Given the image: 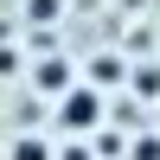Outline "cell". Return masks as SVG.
<instances>
[{"mask_svg":"<svg viewBox=\"0 0 160 160\" xmlns=\"http://www.w3.org/2000/svg\"><path fill=\"white\" fill-rule=\"evenodd\" d=\"M51 122H58L64 135H96V128L109 122V96L77 77V83H64L58 96H51Z\"/></svg>","mask_w":160,"mask_h":160,"instance_id":"6da1fadb","label":"cell"},{"mask_svg":"<svg viewBox=\"0 0 160 160\" xmlns=\"http://www.w3.org/2000/svg\"><path fill=\"white\" fill-rule=\"evenodd\" d=\"M26 71H32V90H38V96H58L64 83H77V64L58 58V51H51V58H32Z\"/></svg>","mask_w":160,"mask_h":160,"instance_id":"7a4b0ae2","label":"cell"},{"mask_svg":"<svg viewBox=\"0 0 160 160\" xmlns=\"http://www.w3.org/2000/svg\"><path fill=\"white\" fill-rule=\"evenodd\" d=\"M83 83H96V90H115V83H122V58H115V51L90 58V64H83Z\"/></svg>","mask_w":160,"mask_h":160,"instance_id":"3957f363","label":"cell"},{"mask_svg":"<svg viewBox=\"0 0 160 160\" xmlns=\"http://www.w3.org/2000/svg\"><path fill=\"white\" fill-rule=\"evenodd\" d=\"M122 83L135 90V102H160V64H135Z\"/></svg>","mask_w":160,"mask_h":160,"instance_id":"277c9868","label":"cell"},{"mask_svg":"<svg viewBox=\"0 0 160 160\" xmlns=\"http://www.w3.org/2000/svg\"><path fill=\"white\" fill-rule=\"evenodd\" d=\"M7 160H51V141L26 128V135H13V148H7Z\"/></svg>","mask_w":160,"mask_h":160,"instance_id":"5b68a950","label":"cell"},{"mask_svg":"<svg viewBox=\"0 0 160 160\" xmlns=\"http://www.w3.org/2000/svg\"><path fill=\"white\" fill-rule=\"evenodd\" d=\"M128 160H160V128H148V122H141V135L128 141Z\"/></svg>","mask_w":160,"mask_h":160,"instance_id":"8992f818","label":"cell"},{"mask_svg":"<svg viewBox=\"0 0 160 160\" xmlns=\"http://www.w3.org/2000/svg\"><path fill=\"white\" fill-rule=\"evenodd\" d=\"M51 160H96V148H90V135H71L64 148H51Z\"/></svg>","mask_w":160,"mask_h":160,"instance_id":"52a82bcc","label":"cell"},{"mask_svg":"<svg viewBox=\"0 0 160 160\" xmlns=\"http://www.w3.org/2000/svg\"><path fill=\"white\" fill-rule=\"evenodd\" d=\"M58 13H64V0H26V19H45V26H51Z\"/></svg>","mask_w":160,"mask_h":160,"instance_id":"ba28073f","label":"cell"},{"mask_svg":"<svg viewBox=\"0 0 160 160\" xmlns=\"http://www.w3.org/2000/svg\"><path fill=\"white\" fill-rule=\"evenodd\" d=\"M13 71H19V51H13V45H0V83H7Z\"/></svg>","mask_w":160,"mask_h":160,"instance_id":"9c48e42d","label":"cell"}]
</instances>
